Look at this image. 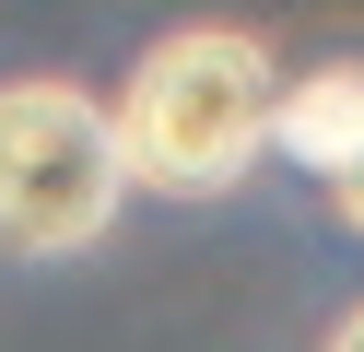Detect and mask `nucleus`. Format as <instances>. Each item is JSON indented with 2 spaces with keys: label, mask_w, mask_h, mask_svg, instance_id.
Here are the masks:
<instances>
[{
  "label": "nucleus",
  "mask_w": 364,
  "mask_h": 352,
  "mask_svg": "<svg viewBox=\"0 0 364 352\" xmlns=\"http://www.w3.org/2000/svg\"><path fill=\"white\" fill-rule=\"evenodd\" d=\"M129 188L118 106L82 82H0V258H82Z\"/></svg>",
  "instance_id": "f03ea898"
},
{
  "label": "nucleus",
  "mask_w": 364,
  "mask_h": 352,
  "mask_svg": "<svg viewBox=\"0 0 364 352\" xmlns=\"http://www.w3.org/2000/svg\"><path fill=\"white\" fill-rule=\"evenodd\" d=\"M329 211H341V223L364 235V153H353V164H341V176H329Z\"/></svg>",
  "instance_id": "20e7f679"
},
{
  "label": "nucleus",
  "mask_w": 364,
  "mask_h": 352,
  "mask_svg": "<svg viewBox=\"0 0 364 352\" xmlns=\"http://www.w3.org/2000/svg\"><path fill=\"white\" fill-rule=\"evenodd\" d=\"M329 352H364V305H353V317H341V329H329Z\"/></svg>",
  "instance_id": "39448f33"
},
{
  "label": "nucleus",
  "mask_w": 364,
  "mask_h": 352,
  "mask_svg": "<svg viewBox=\"0 0 364 352\" xmlns=\"http://www.w3.org/2000/svg\"><path fill=\"white\" fill-rule=\"evenodd\" d=\"M282 153L306 164V176H341V164L364 153V59H329V70H306V82L282 94Z\"/></svg>",
  "instance_id": "7ed1b4c3"
},
{
  "label": "nucleus",
  "mask_w": 364,
  "mask_h": 352,
  "mask_svg": "<svg viewBox=\"0 0 364 352\" xmlns=\"http://www.w3.org/2000/svg\"><path fill=\"white\" fill-rule=\"evenodd\" d=\"M282 59H270L247 23H176L129 59L118 82V141L129 176L165 188V200H223L247 164L282 141Z\"/></svg>",
  "instance_id": "f257e3e1"
}]
</instances>
